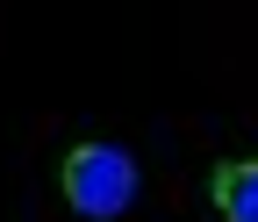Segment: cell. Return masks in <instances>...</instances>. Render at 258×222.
<instances>
[{
  "mask_svg": "<svg viewBox=\"0 0 258 222\" xmlns=\"http://www.w3.org/2000/svg\"><path fill=\"white\" fill-rule=\"evenodd\" d=\"M137 186H144V172H137V158H129L122 143H72L57 158V194H64V208L86 215V222L129 215V208H137Z\"/></svg>",
  "mask_w": 258,
  "mask_h": 222,
  "instance_id": "6da1fadb",
  "label": "cell"
},
{
  "mask_svg": "<svg viewBox=\"0 0 258 222\" xmlns=\"http://www.w3.org/2000/svg\"><path fill=\"white\" fill-rule=\"evenodd\" d=\"M208 201L222 222H258V158H222L208 172Z\"/></svg>",
  "mask_w": 258,
  "mask_h": 222,
  "instance_id": "7a4b0ae2",
  "label": "cell"
}]
</instances>
